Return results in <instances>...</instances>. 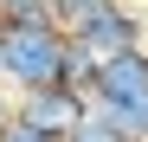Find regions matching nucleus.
Masks as SVG:
<instances>
[{
    "label": "nucleus",
    "mask_w": 148,
    "mask_h": 142,
    "mask_svg": "<svg viewBox=\"0 0 148 142\" xmlns=\"http://www.w3.org/2000/svg\"><path fill=\"white\" fill-rule=\"evenodd\" d=\"M0 52H7V84H13V97L52 90V84H64L71 32H64V19H45V26H7V32H0Z\"/></svg>",
    "instance_id": "obj_1"
},
{
    "label": "nucleus",
    "mask_w": 148,
    "mask_h": 142,
    "mask_svg": "<svg viewBox=\"0 0 148 142\" xmlns=\"http://www.w3.org/2000/svg\"><path fill=\"white\" fill-rule=\"evenodd\" d=\"M52 7H71V0H52Z\"/></svg>",
    "instance_id": "obj_10"
},
{
    "label": "nucleus",
    "mask_w": 148,
    "mask_h": 142,
    "mask_svg": "<svg viewBox=\"0 0 148 142\" xmlns=\"http://www.w3.org/2000/svg\"><path fill=\"white\" fill-rule=\"evenodd\" d=\"M71 142H129V136H116L110 123H97V116H90V123H84L77 136H71Z\"/></svg>",
    "instance_id": "obj_7"
},
{
    "label": "nucleus",
    "mask_w": 148,
    "mask_h": 142,
    "mask_svg": "<svg viewBox=\"0 0 148 142\" xmlns=\"http://www.w3.org/2000/svg\"><path fill=\"white\" fill-rule=\"evenodd\" d=\"M7 116H13V103H7V97H0V123H7Z\"/></svg>",
    "instance_id": "obj_8"
},
{
    "label": "nucleus",
    "mask_w": 148,
    "mask_h": 142,
    "mask_svg": "<svg viewBox=\"0 0 148 142\" xmlns=\"http://www.w3.org/2000/svg\"><path fill=\"white\" fill-rule=\"evenodd\" d=\"M90 103H103V110H135V103H148V45L116 52V58L97 65V78H90Z\"/></svg>",
    "instance_id": "obj_4"
},
{
    "label": "nucleus",
    "mask_w": 148,
    "mask_h": 142,
    "mask_svg": "<svg viewBox=\"0 0 148 142\" xmlns=\"http://www.w3.org/2000/svg\"><path fill=\"white\" fill-rule=\"evenodd\" d=\"M0 84H7V52H0Z\"/></svg>",
    "instance_id": "obj_9"
},
{
    "label": "nucleus",
    "mask_w": 148,
    "mask_h": 142,
    "mask_svg": "<svg viewBox=\"0 0 148 142\" xmlns=\"http://www.w3.org/2000/svg\"><path fill=\"white\" fill-rule=\"evenodd\" d=\"M13 116H26L32 129H45V136L71 142V136H77L90 116H97V103H90V90L52 84V90H26V97H13Z\"/></svg>",
    "instance_id": "obj_3"
},
{
    "label": "nucleus",
    "mask_w": 148,
    "mask_h": 142,
    "mask_svg": "<svg viewBox=\"0 0 148 142\" xmlns=\"http://www.w3.org/2000/svg\"><path fill=\"white\" fill-rule=\"evenodd\" d=\"M45 19H58L52 0H0V32L7 26H45Z\"/></svg>",
    "instance_id": "obj_5"
},
{
    "label": "nucleus",
    "mask_w": 148,
    "mask_h": 142,
    "mask_svg": "<svg viewBox=\"0 0 148 142\" xmlns=\"http://www.w3.org/2000/svg\"><path fill=\"white\" fill-rule=\"evenodd\" d=\"M0 142H58V136H45V129H32L26 116H7V123H0Z\"/></svg>",
    "instance_id": "obj_6"
},
{
    "label": "nucleus",
    "mask_w": 148,
    "mask_h": 142,
    "mask_svg": "<svg viewBox=\"0 0 148 142\" xmlns=\"http://www.w3.org/2000/svg\"><path fill=\"white\" fill-rule=\"evenodd\" d=\"M58 19L97 65L116 58V52L148 45V13H135L129 0H71V7H58Z\"/></svg>",
    "instance_id": "obj_2"
}]
</instances>
